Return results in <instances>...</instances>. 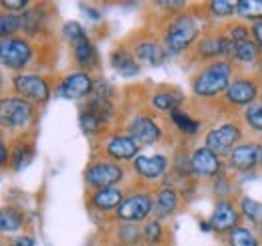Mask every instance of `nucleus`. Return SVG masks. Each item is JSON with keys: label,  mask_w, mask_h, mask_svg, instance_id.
I'll return each mask as SVG.
<instances>
[{"label": "nucleus", "mask_w": 262, "mask_h": 246, "mask_svg": "<svg viewBox=\"0 0 262 246\" xmlns=\"http://www.w3.org/2000/svg\"><path fill=\"white\" fill-rule=\"evenodd\" d=\"M63 34H65V38L69 43H75V40H79L81 36H85L87 32L83 31V27H81L79 23H67L65 27H63Z\"/></svg>", "instance_id": "obj_39"}, {"label": "nucleus", "mask_w": 262, "mask_h": 246, "mask_svg": "<svg viewBox=\"0 0 262 246\" xmlns=\"http://www.w3.org/2000/svg\"><path fill=\"white\" fill-rule=\"evenodd\" d=\"M18 29H20V18L16 14H10V12L0 14V38L2 40L12 38V34Z\"/></svg>", "instance_id": "obj_33"}, {"label": "nucleus", "mask_w": 262, "mask_h": 246, "mask_svg": "<svg viewBox=\"0 0 262 246\" xmlns=\"http://www.w3.org/2000/svg\"><path fill=\"white\" fill-rule=\"evenodd\" d=\"M228 246H260V240L254 234V230L238 224L228 232Z\"/></svg>", "instance_id": "obj_25"}, {"label": "nucleus", "mask_w": 262, "mask_h": 246, "mask_svg": "<svg viewBox=\"0 0 262 246\" xmlns=\"http://www.w3.org/2000/svg\"><path fill=\"white\" fill-rule=\"evenodd\" d=\"M0 6L4 10H25L29 6V2L27 0H2Z\"/></svg>", "instance_id": "obj_40"}, {"label": "nucleus", "mask_w": 262, "mask_h": 246, "mask_svg": "<svg viewBox=\"0 0 262 246\" xmlns=\"http://www.w3.org/2000/svg\"><path fill=\"white\" fill-rule=\"evenodd\" d=\"M238 210H240V216L256 226H260L262 222V204L252 200L250 196H242L240 198V204H238Z\"/></svg>", "instance_id": "obj_26"}, {"label": "nucleus", "mask_w": 262, "mask_h": 246, "mask_svg": "<svg viewBox=\"0 0 262 246\" xmlns=\"http://www.w3.org/2000/svg\"><path fill=\"white\" fill-rule=\"evenodd\" d=\"M167 157L165 155H137L135 161H133V170L139 178L143 180H149V182H156L160 180L162 176H165L167 172Z\"/></svg>", "instance_id": "obj_15"}, {"label": "nucleus", "mask_w": 262, "mask_h": 246, "mask_svg": "<svg viewBox=\"0 0 262 246\" xmlns=\"http://www.w3.org/2000/svg\"><path fill=\"white\" fill-rule=\"evenodd\" d=\"M93 79L89 73L85 71H79V73H71L67 75L65 79L61 81V85L57 87V95L63 97V99H71V101H77V99H83L87 95L93 93Z\"/></svg>", "instance_id": "obj_11"}, {"label": "nucleus", "mask_w": 262, "mask_h": 246, "mask_svg": "<svg viewBox=\"0 0 262 246\" xmlns=\"http://www.w3.org/2000/svg\"><path fill=\"white\" fill-rule=\"evenodd\" d=\"M85 14H89V16H91V18H95V20H97V18H101V14H99V12H95V8H85Z\"/></svg>", "instance_id": "obj_45"}, {"label": "nucleus", "mask_w": 262, "mask_h": 246, "mask_svg": "<svg viewBox=\"0 0 262 246\" xmlns=\"http://www.w3.org/2000/svg\"><path fill=\"white\" fill-rule=\"evenodd\" d=\"M260 79H262V63H260Z\"/></svg>", "instance_id": "obj_47"}, {"label": "nucleus", "mask_w": 262, "mask_h": 246, "mask_svg": "<svg viewBox=\"0 0 262 246\" xmlns=\"http://www.w3.org/2000/svg\"><path fill=\"white\" fill-rule=\"evenodd\" d=\"M232 63L222 59V61L210 63L208 67H204L192 81V91L198 97L204 99H212L218 97L220 93H226L232 83Z\"/></svg>", "instance_id": "obj_1"}, {"label": "nucleus", "mask_w": 262, "mask_h": 246, "mask_svg": "<svg viewBox=\"0 0 262 246\" xmlns=\"http://www.w3.org/2000/svg\"><path fill=\"white\" fill-rule=\"evenodd\" d=\"M133 57L139 59L141 63L151 65V67H158V65H162L165 61L167 51L156 40H141V43H137L133 47Z\"/></svg>", "instance_id": "obj_19"}, {"label": "nucleus", "mask_w": 262, "mask_h": 246, "mask_svg": "<svg viewBox=\"0 0 262 246\" xmlns=\"http://www.w3.org/2000/svg\"><path fill=\"white\" fill-rule=\"evenodd\" d=\"M240 139H242L240 125L238 123H224V125H218L212 131H208L206 148L210 152H214L218 157H224V155H230V152L236 148V144Z\"/></svg>", "instance_id": "obj_6"}, {"label": "nucleus", "mask_w": 262, "mask_h": 246, "mask_svg": "<svg viewBox=\"0 0 262 246\" xmlns=\"http://www.w3.org/2000/svg\"><path fill=\"white\" fill-rule=\"evenodd\" d=\"M160 6H165V8H184L186 2H160Z\"/></svg>", "instance_id": "obj_44"}, {"label": "nucleus", "mask_w": 262, "mask_h": 246, "mask_svg": "<svg viewBox=\"0 0 262 246\" xmlns=\"http://www.w3.org/2000/svg\"><path fill=\"white\" fill-rule=\"evenodd\" d=\"M240 210L234 206V202L230 200H218L214 210H212V216H210V226L212 230L216 232H230L232 228L238 226L240 222Z\"/></svg>", "instance_id": "obj_14"}, {"label": "nucleus", "mask_w": 262, "mask_h": 246, "mask_svg": "<svg viewBox=\"0 0 262 246\" xmlns=\"http://www.w3.org/2000/svg\"><path fill=\"white\" fill-rule=\"evenodd\" d=\"M210 12L218 18H228L232 14H236V4L234 2H226V0H214L208 4Z\"/></svg>", "instance_id": "obj_36"}, {"label": "nucleus", "mask_w": 262, "mask_h": 246, "mask_svg": "<svg viewBox=\"0 0 262 246\" xmlns=\"http://www.w3.org/2000/svg\"><path fill=\"white\" fill-rule=\"evenodd\" d=\"M117 238H119V242H123L125 246H135L139 244V242H143L141 240V230L135 224H123L117 230Z\"/></svg>", "instance_id": "obj_34"}, {"label": "nucleus", "mask_w": 262, "mask_h": 246, "mask_svg": "<svg viewBox=\"0 0 262 246\" xmlns=\"http://www.w3.org/2000/svg\"><path fill=\"white\" fill-rule=\"evenodd\" d=\"M111 113H113V105H111L109 99L93 97V99L85 105V109L81 111V115H79L81 129H83L87 135H95V133H99V131L105 127V123L109 121Z\"/></svg>", "instance_id": "obj_4"}, {"label": "nucleus", "mask_w": 262, "mask_h": 246, "mask_svg": "<svg viewBox=\"0 0 262 246\" xmlns=\"http://www.w3.org/2000/svg\"><path fill=\"white\" fill-rule=\"evenodd\" d=\"M154 204L156 200L149 194H131L127 198H123L121 206L115 210V216L123 224H137L151 214Z\"/></svg>", "instance_id": "obj_7"}, {"label": "nucleus", "mask_w": 262, "mask_h": 246, "mask_svg": "<svg viewBox=\"0 0 262 246\" xmlns=\"http://www.w3.org/2000/svg\"><path fill=\"white\" fill-rule=\"evenodd\" d=\"M224 36L228 38L230 43L240 45V43L252 40V31H250V27H246V25H242V23H232V25H228Z\"/></svg>", "instance_id": "obj_31"}, {"label": "nucleus", "mask_w": 262, "mask_h": 246, "mask_svg": "<svg viewBox=\"0 0 262 246\" xmlns=\"http://www.w3.org/2000/svg\"><path fill=\"white\" fill-rule=\"evenodd\" d=\"M250 31H252V36H254V43L258 45V49L262 51V20L260 23H254L250 27Z\"/></svg>", "instance_id": "obj_41"}, {"label": "nucleus", "mask_w": 262, "mask_h": 246, "mask_svg": "<svg viewBox=\"0 0 262 246\" xmlns=\"http://www.w3.org/2000/svg\"><path fill=\"white\" fill-rule=\"evenodd\" d=\"M182 101H184V95L178 91H162V93H158V95H154V99H151V103H154L156 109H160V111H169V113L176 111Z\"/></svg>", "instance_id": "obj_27"}, {"label": "nucleus", "mask_w": 262, "mask_h": 246, "mask_svg": "<svg viewBox=\"0 0 262 246\" xmlns=\"http://www.w3.org/2000/svg\"><path fill=\"white\" fill-rule=\"evenodd\" d=\"M33 157H34L33 148L27 146V144H20V146L14 150V154H12V168H14V172L25 170V168L33 161Z\"/></svg>", "instance_id": "obj_32"}, {"label": "nucleus", "mask_w": 262, "mask_h": 246, "mask_svg": "<svg viewBox=\"0 0 262 246\" xmlns=\"http://www.w3.org/2000/svg\"><path fill=\"white\" fill-rule=\"evenodd\" d=\"M12 246H34L33 236H18L12 240Z\"/></svg>", "instance_id": "obj_42"}, {"label": "nucleus", "mask_w": 262, "mask_h": 246, "mask_svg": "<svg viewBox=\"0 0 262 246\" xmlns=\"http://www.w3.org/2000/svg\"><path fill=\"white\" fill-rule=\"evenodd\" d=\"M0 246H4V244H0Z\"/></svg>", "instance_id": "obj_49"}, {"label": "nucleus", "mask_w": 262, "mask_h": 246, "mask_svg": "<svg viewBox=\"0 0 262 246\" xmlns=\"http://www.w3.org/2000/svg\"><path fill=\"white\" fill-rule=\"evenodd\" d=\"M8 157H10V154H8V148L4 146V141H0V168H2V166H6Z\"/></svg>", "instance_id": "obj_43"}, {"label": "nucleus", "mask_w": 262, "mask_h": 246, "mask_svg": "<svg viewBox=\"0 0 262 246\" xmlns=\"http://www.w3.org/2000/svg\"><path fill=\"white\" fill-rule=\"evenodd\" d=\"M200 27L192 16H178L169 23L164 34V49L171 55H180L186 49H190L198 38Z\"/></svg>", "instance_id": "obj_2"}, {"label": "nucleus", "mask_w": 262, "mask_h": 246, "mask_svg": "<svg viewBox=\"0 0 262 246\" xmlns=\"http://www.w3.org/2000/svg\"><path fill=\"white\" fill-rule=\"evenodd\" d=\"M0 85H2V77H0Z\"/></svg>", "instance_id": "obj_48"}, {"label": "nucleus", "mask_w": 262, "mask_h": 246, "mask_svg": "<svg viewBox=\"0 0 262 246\" xmlns=\"http://www.w3.org/2000/svg\"><path fill=\"white\" fill-rule=\"evenodd\" d=\"M105 154L111 157V161H135V157L139 154V144L131 137V135H113L107 146H105Z\"/></svg>", "instance_id": "obj_16"}, {"label": "nucleus", "mask_w": 262, "mask_h": 246, "mask_svg": "<svg viewBox=\"0 0 262 246\" xmlns=\"http://www.w3.org/2000/svg\"><path fill=\"white\" fill-rule=\"evenodd\" d=\"M244 119L248 123L250 129L260 131L262 133V103H252L250 107H246L244 111Z\"/></svg>", "instance_id": "obj_35"}, {"label": "nucleus", "mask_w": 262, "mask_h": 246, "mask_svg": "<svg viewBox=\"0 0 262 246\" xmlns=\"http://www.w3.org/2000/svg\"><path fill=\"white\" fill-rule=\"evenodd\" d=\"M178 206H180V196H178V192H176L173 188H169V186H164V188L158 192L156 204H154V210H156V214H158V220H164V218H169L171 214H176Z\"/></svg>", "instance_id": "obj_20"}, {"label": "nucleus", "mask_w": 262, "mask_h": 246, "mask_svg": "<svg viewBox=\"0 0 262 246\" xmlns=\"http://www.w3.org/2000/svg\"><path fill=\"white\" fill-rule=\"evenodd\" d=\"M71 45H73V53H75V59H77L79 67L89 71V69H93L97 65V51H95V47H93V43H91V38L87 34L81 36L79 40L71 43Z\"/></svg>", "instance_id": "obj_22"}, {"label": "nucleus", "mask_w": 262, "mask_h": 246, "mask_svg": "<svg viewBox=\"0 0 262 246\" xmlns=\"http://www.w3.org/2000/svg\"><path fill=\"white\" fill-rule=\"evenodd\" d=\"M25 224V214L23 210L14 206L0 208V232H16Z\"/></svg>", "instance_id": "obj_24"}, {"label": "nucleus", "mask_w": 262, "mask_h": 246, "mask_svg": "<svg viewBox=\"0 0 262 246\" xmlns=\"http://www.w3.org/2000/svg\"><path fill=\"white\" fill-rule=\"evenodd\" d=\"M141 240L147 246H158L164 240V226L160 220H149L145 222L143 230H141Z\"/></svg>", "instance_id": "obj_29"}, {"label": "nucleus", "mask_w": 262, "mask_h": 246, "mask_svg": "<svg viewBox=\"0 0 262 246\" xmlns=\"http://www.w3.org/2000/svg\"><path fill=\"white\" fill-rule=\"evenodd\" d=\"M236 14L246 18V20H252V25L260 23L262 0H240V2H236Z\"/></svg>", "instance_id": "obj_28"}, {"label": "nucleus", "mask_w": 262, "mask_h": 246, "mask_svg": "<svg viewBox=\"0 0 262 246\" xmlns=\"http://www.w3.org/2000/svg\"><path fill=\"white\" fill-rule=\"evenodd\" d=\"M258 230H260V236H262V222H260V226H258Z\"/></svg>", "instance_id": "obj_46"}, {"label": "nucleus", "mask_w": 262, "mask_h": 246, "mask_svg": "<svg viewBox=\"0 0 262 246\" xmlns=\"http://www.w3.org/2000/svg\"><path fill=\"white\" fill-rule=\"evenodd\" d=\"M228 59L234 63H242V65H256L262 59V51L254 40H246V43H240V45L232 43Z\"/></svg>", "instance_id": "obj_21"}, {"label": "nucleus", "mask_w": 262, "mask_h": 246, "mask_svg": "<svg viewBox=\"0 0 262 246\" xmlns=\"http://www.w3.org/2000/svg\"><path fill=\"white\" fill-rule=\"evenodd\" d=\"M38 25H40V20H38V10L36 8H31V10H27V14L20 18V29H25L27 32H34L38 31Z\"/></svg>", "instance_id": "obj_38"}, {"label": "nucleus", "mask_w": 262, "mask_h": 246, "mask_svg": "<svg viewBox=\"0 0 262 246\" xmlns=\"http://www.w3.org/2000/svg\"><path fill=\"white\" fill-rule=\"evenodd\" d=\"M228 166L236 172H250L262 166L260 144H242L236 146L228 155Z\"/></svg>", "instance_id": "obj_12"}, {"label": "nucleus", "mask_w": 262, "mask_h": 246, "mask_svg": "<svg viewBox=\"0 0 262 246\" xmlns=\"http://www.w3.org/2000/svg\"><path fill=\"white\" fill-rule=\"evenodd\" d=\"M33 59V47L29 45L27 38H6L0 43V63L8 69H23Z\"/></svg>", "instance_id": "obj_8"}, {"label": "nucleus", "mask_w": 262, "mask_h": 246, "mask_svg": "<svg viewBox=\"0 0 262 246\" xmlns=\"http://www.w3.org/2000/svg\"><path fill=\"white\" fill-rule=\"evenodd\" d=\"M232 194H234L232 182H230L226 176L220 174V176L216 178V182H214V196H216L218 200H228Z\"/></svg>", "instance_id": "obj_37"}, {"label": "nucleus", "mask_w": 262, "mask_h": 246, "mask_svg": "<svg viewBox=\"0 0 262 246\" xmlns=\"http://www.w3.org/2000/svg\"><path fill=\"white\" fill-rule=\"evenodd\" d=\"M91 206L99 210V212H113L121 206L123 202V192L119 188H103V190H95L91 196Z\"/></svg>", "instance_id": "obj_18"}, {"label": "nucleus", "mask_w": 262, "mask_h": 246, "mask_svg": "<svg viewBox=\"0 0 262 246\" xmlns=\"http://www.w3.org/2000/svg\"><path fill=\"white\" fill-rule=\"evenodd\" d=\"M111 67L123 77H135L139 73V63L125 49H117L111 53Z\"/></svg>", "instance_id": "obj_23"}, {"label": "nucleus", "mask_w": 262, "mask_h": 246, "mask_svg": "<svg viewBox=\"0 0 262 246\" xmlns=\"http://www.w3.org/2000/svg\"><path fill=\"white\" fill-rule=\"evenodd\" d=\"M34 115L31 101L23 97H6L0 101V125L6 129H20L29 125Z\"/></svg>", "instance_id": "obj_3"}, {"label": "nucleus", "mask_w": 262, "mask_h": 246, "mask_svg": "<svg viewBox=\"0 0 262 246\" xmlns=\"http://www.w3.org/2000/svg\"><path fill=\"white\" fill-rule=\"evenodd\" d=\"M14 89L16 93L34 103H47L51 97V87L45 77L38 75H16L14 77Z\"/></svg>", "instance_id": "obj_10"}, {"label": "nucleus", "mask_w": 262, "mask_h": 246, "mask_svg": "<svg viewBox=\"0 0 262 246\" xmlns=\"http://www.w3.org/2000/svg\"><path fill=\"white\" fill-rule=\"evenodd\" d=\"M121 180H123V168L117 161L101 159V161H93L85 170V184L89 188H93V190L113 188Z\"/></svg>", "instance_id": "obj_5"}, {"label": "nucleus", "mask_w": 262, "mask_h": 246, "mask_svg": "<svg viewBox=\"0 0 262 246\" xmlns=\"http://www.w3.org/2000/svg\"><path fill=\"white\" fill-rule=\"evenodd\" d=\"M260 95V85L256 79H250V77H240L236 81H232L226 91V99H228L230 105L234 107H246V105H252Z\"/></svg>", "instance_id": "obj_13"}, {"label": "nucleus", "mask_w": 262, "mask_h": 246, "mask_svg": "<svg viewBox=\"0 0 262 246\" xmlns=\"http://www.w3.org/2000/svg\"><path fill=\"white\" fill-rule=\"evenodd\" d=\"M129 135L141 146H151V144H158L162 139V129L160 125L154 121L151 117H145V115H139L129 123Z\"/></svg>", "instance_id": "obj_17"}, {"label": "nucleus", "mask_w": 262, "mask_h": 246, "mask_svg": "<svg viewBox=\"0 0 262 246\" xmlns=\"http://www.w3.org/2000/svg\"><path fill=\"white\" fill-rule=\"evenodd\" d=\"M171 115V121L173 125L180 129V131H184V133H188V135H194L198 129H200V123L196 119H192L188 113H184V111H180V109H176V111H171L169 113Z\"/></svg>", "instance_id": "obj_30"}, {"label": "nucleus", "mask_w": 262, "mask_h": 246, "mask_svg": "<svg viewBox=\"0 0 262 246\" xmlns=\"http://www.w3.org/2000/svg\"><path fill=\"white\" fill-rule=\"evenodd\" d=\"M190 168L200 180H216L222 174V159L204 146L190 155Z\"/></svg>", "instance_id": "obj_9"}]
</instances>
